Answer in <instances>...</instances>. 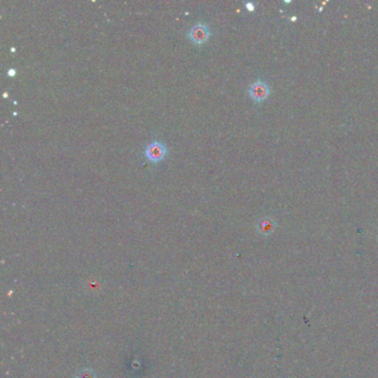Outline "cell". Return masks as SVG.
Instances as JSON below:
<instances>
[{
	"label": "cell",
	"mask_w": 378,
	"mask_h": 378,
	"mask_svg": "<svg viewBox=\"0 0 378 378\" xmlns=\"http://www.w3.org/2000/svg\"><path fill=\"white\" fill-rule=\"evenodd\" d=\"M167 153H168L167 146L160 141L151 142V143H149L144 150L146 159L151 162H154V163L163 160L165 156H167Z\"/></svg>",
	"instance_id": "obj_1"
},
{
	"label": "cell",
	"mask_w": 378,
	"mask_h": 378,
	"mask_svg": "<svg viewBox=\"0 0 378 378\" xmlns=\"http://www.w3.org/2000/svg\"><path fill=\"white\" fill-rule=\"evenodd\" d=\"M249 92L251 98H252L254 101L263 102L268 99V97L269 95V92H271V89H269L268 84L264 82V81L257 80L254 83L251 84Z\"/></svg>",
	"instance_id": "obj_2"
},
{
	"label": "cell",
	"mask_w": 378,
	"mask_h": 378,
	"mask_svg": "<svg viewBox=\"0 0 378 378\" xmlns=\"http://www.w3.org/2000/svg\"><path fill=\"white\" fill-rule=\"evenodd\" d=\"M211 36V30L209 27L204 24L194 25L189 32V38L196 45H202L206 42Z\"/></svg>",
	"instance_id": "obj_3"
},
{
	"label": "cell",
	"mask_w": 378,
	"mask_h": 378,
	"mask_svg": "<svg viewBox=\"0 0 378 378\" xmlns=\"http://www.w3.org/2000/svg\"><path fill=\"white\" fill-rule=\"evenodd\" d=\"M274 226V222L271 219H263L258 222V230L263 233L272 232Z\"/></svg>",
	"instance_id": "obj_4"
},
{
	"label": "cell",
	"mask_w": 378,
	"mask_h": 378,
	"mask_svg": "<svg viewBox=\"0 0 378 378\" xmlns=\"http://www.w3.org/2000/svg\"><path fill=\"white\" fill-rule=\"evenodd\" d=\"M77 378H94V375L92 374L90 369H84V370H82V372H80L79 377H77Z\"/></svg>",
	"instance_id": "obj_5"
},
{
	"label": "cell",
	"mask_w": 378,
	"mask_h": 378,
	"mask_svg": "<svg viewBox=\"0 0 378 378\" xmlns=\"http://www.w3.org/2000/svg\"><path fill=\"white\" fill-rule=\"evenodd\" d=\"M245 6H246V8H248V10H250V11H253L254 8H255V7H254V5H253L252 2L245 3Z\"/></svg>",
	"instance_id": "obj_6"
},
{
	"label": "cell",
	"mask_w": 378,
	"mask_h": 378,
	"mask_svg": "<svg viewBox=\"0 0 378 378\" xmlns=\"http://www.w3.org/2000/svg\"><path fill=\"white\" fill-rule=\"evenodd\" d=\"M15 75H16V70H15V69H9L8 76H15Z\"/></svg>",
	"instance_id": "obj_7"
}]
</instances>
